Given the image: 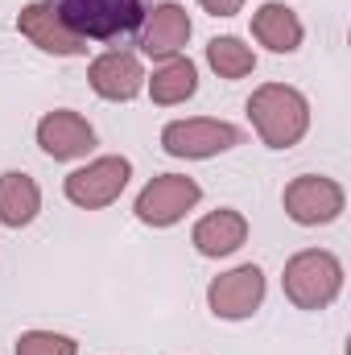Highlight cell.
I'll return each mask as SVG.
<instances>
[{"instance_id":"cell-1","label":"cell","mask_w":351,"mask_h":355,"mask_svg":"<svg viewBox=\"0 0 351 355\" xmlns=\"http://www.w3.org/2000/svg\"><path fill=\"white\" fill-rule=\"evenodd\" d=\"M248 120L268 149H293L310 132V103L289 83H261L248 99Z\"/></svg>"},{"instance_id":"cell-2","label":"cell","mask_w":351,"mask_h":355,"mask_svg":"<svg viewBox=\"0 0 351 355\" xmlns=\"http://www.w3.org/2000/svg\"><path fill=\"white\" fill-rule=\"evenodd\" d=\"M281 289L298 310H327L343 289V265L327 248H306L285 261Z\"/></svg>"},{"instance_id":"cell-3","label":"cell","mask_w":351,"mask_h":355,"mask_svg":"<svg viewBox=\"0 0 351 355\" xmlns=\"http://www.w3.org/2000/svg\"><path fill=\"white\" fill-rule=\"evenodd\" d=\"M153 4L157 0H58V12L83 42H116L137 33Z\"/></svg>"},{"instance_id":"cell-4","label":"cell","mask_w":351,"mask_h":355,"mask_svg":"<svg viewBox=\"0 0 351 355\" xmlns=\"http://www.w3.org/2000/svg\"><path fill=\"white\" fill-rule=\"evenodd\" d=\"M244 141V132L228 120H207V116H194V120H170L162 128V149L170 157H190V162H203V157H219L228 149H236Z\"/></svg>"},{"instance_id":"cell-5","label":"cell","mask_w":351,"mask_h":355,"mask_svg":"<svg viewBox=\"0 0 351 355\" xmlns=\"http://www.w3.org/2000/svg\"><path fill=\"white\" fill-rule=\"evenodd\" d=\"M128 178H132V162H128V157H120V153L95 157L87 166H79L75 174H67L62 194H67L75 207H83V211H99V207H112V202L124 194Z\"/></svg>"},{"instance_id":"cell-6","label":"cell","mask_w":351,"mask_h":355,"mask_svg":"<svg viewBox=\"0 0 351 355\" xmlns=\"http://www.w3.org/2000/svg\"><path fill=\"white\" fill-rule=\"evenodd\" d=\"M203 198V186L186 174H157L132 202L137 219L145 227H174L186 211H194Z\"/></svg>"},{"instance_id":"cell-7","label":"cell","mask_w":351,"mask_h":355,"mask_svg":"<svg viewBox=\"0 0 351 355\" xmlns=\"http://www.w3.org/2000/svg\"><path fill=\"white\" fill-rule=\"evenodd\" d=\"M281 202H285V215H289L293 223H302V227H323V223H335V219L343 215L348 194H343V186H339L335 178L302 174L285 186Z\"/></svg>"},{"instance_id":"cell-8","label":"cell","mask_w":351,"mask_h":355,"mask_svg":"<svg viewBox=\"0 0 351 355\" xmlns=\"http://www.w3.org/2000/svg\"><path fill=\"white\" fill-rule=\"evenodd\" d=\"M17 29H21L42 54H54V58H79V54H87V42L67 25V17L58 12L54 0H33V4H25L21 17H17Z\"/></svg>"},{"instance_id":"cell-9","label":"cell","mask_w":351,"mask_h":355,"mask_svg":"<svg viewBox=\"0 0 351 355\" xmlns=\"http://www.w3.org/2000/svg\"><path fill=\"white\" fill-rule=\"evenodd\" d=\"M264 302V272L257 265H240L232 272H219L211 285H207V306L215 318H228V322H240V318H252Z\"/></svg>"},{"instance_id":"cell-10","label":"cell","mask_w":351,"mask_h":355,"mask_svg":"<svg viewBox=\"0 0 351 355\" xmlns=\"http://www.w3.org/2000/svg\"><path fill=\"white\" fill-rule=\"evenodd\" d=\"M186 42H190V17H186V8L174 4V0L153 4L145 12L141 29H137V50L145 58H162V62L166 58H178L186 50Z\"/></svg>"},{"instance_id":"cell-11","label":"cell","mask_w":351,"mask_h":355,"mask_svg":"<svg viewBox=\"0 0 351 355\" xmlns=\"http://www.w3.org/2000/svg\"><path fill=\"white\" fill-rule=\"evenodd\" d=\"M37 145L54 162H79V157H87L95 149V128L79 112L58 107V112H46L37 120Z\"/></svg>"},{"instance_id":"cell-12","label":"cell","mask_w":351,"mask_h":355,"mask_svg":"<svg viewBox=\"0 0 351 355\" xmlns=\"http://www.w3.org/2000/svg\"><path fill=\"white\" fill-rule=\"evenodd\" d=\"M87 79H91V91L99 99H112V103H128L145 87V71H141V58L132 50H108V54H99L91 62Z\"/></svg>"},{"instance_id":"cell-13","label":"cell","mask_w":351,"mask_h":355,"mask_svg":"<svg viewBox=\"0 0 351 355\" xmlns=\"http://www.w3.org/2000/svg\"><path fill=\"white\" fill-rule=\"evenodd\" d=\"M244 240H248V219L240 211H232V207H219V211L203 215L194 223V232H190V244L198 248V257H211V261L240 252Z\"/></svg>"},{"instance_id":"cell-14","label":"cell","mask_w":351,"mask_h":355,"mask_svg":"<svg viewBox=\"0 0 351 355\" xmlns=\"http://www.w3.org/2000/svg\"><path fill=\"white\" fill-rule=\"evenodd\" d=\"M302 33L306 29H302L298 12L289 4H281V0H268V4H261L252 12V37L273 54H293L302 46Z\"/></svg>"},{"instance_id":"cell-15","label":"cell","mask_w":351,"mask_h":355,"mask_svg":"<svg viewBox=\"0 0 351 355\" xmlns=\"http://www.w3.org/2000/svg\"><path fill=\"white\" fill-rule=\"evenodd\" d=\"M37 211H42V190L33 178L21 170L0 174V223L4 227H25L37 219Z\"/></svg>"},{"instance_id":"cell-16","label":"cell","mask_w":351,"mask_h":355,"mask_svg":"<svg viewBox=\"0 0 351 355\" xmlns=\"http://www.w3.org/2000/svg\"><path fill=\"white\" fill-rule=\"evenodd\" d=\"M198 91V67L190 62V58H166L157 71H153V79H149V99L157 103V107H174V103H186L190 95Z\"/></svg>"},{"instance_id":"cell-17","label":"cell","mask_w":351,"mask_h":355,"mask_svg":"<svg viewBox=\"0 0 351 355\" xmlns=\"http://www.w3.org/2000/svg\"><path fill=\"white\" fill-rule=\"evenodd\" d=\"M207 67L219 75V79H244V75H252L257 71V54H252V46H244L240 37H232V33H223V37H211L207 42Z\"/></svg>"},{"instance_id":"cell-18","label":"cell","mask_w":351,"mask_h":355,"mask_svg":"<svg viewBox=\"0 0 351 355\" xmlns=\"http://www.w3.org/2000/svg\"><path fill=\"white\" fill-rule=\"evenodd\" d=\"M17 355H79V343L58 331H25L17 339Z\"/></svg>"},{"instance_id":"cell-19","label":"cell","mask_w":351,"mask_h":355,"mask_svg":"<svg viewBox=\"0 0 351 355\" xmlns=\"http://www.w3.org/2000/svg\"><path fill=\"white\" fill-rule=\"evenodd\" d=\"M211 17H236L240 8H244V0H198Z\"/></svg>"}]
</instances>
